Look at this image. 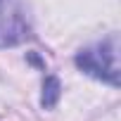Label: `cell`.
<instances>
[{
    "label": "cell",
    "instance_id": "6da1fadb",
    "mask_svg": "<svg viewBox=\"0 0 121 121\" xmlns=\"http://www.w3.org/2000/svg\"><path fill=\"white\" fill-rule=\"evenodd\" d=\"M76 64L86 74L107 81L112 86H119V52H116V38L102 40L93 48H86L76 55Z\"/></svg>",
    "mask_w": 121,
    "mask_h": 121
},
{
    "label": "cell",
    "instance_id": "7a4b0ae2",
    "mask_svg": "<svg viewBox=\"0 0 121 121\" xmlns=\"http://www.w3.org/2000/svg\"><path fill=\"white\" fill-rule=\"evenodd\" d=\"M57 100H59V81L55 78V76H48L45 78V86H43V107L45 109H50V107H55L57 104Z\"/></svg>",
    "mask_w": 121,
    "mask_h": 121
},
{
    "label": "cell",
    "instance_id": "3957f363",
    "mask_svg": "<svg viewBox=\"0 0 121 121\" xmlns=\"http://www.w3.org/2000/svg\"><path fill=\"white\" fill-rule=\"evenodd\" d=\"M0 3H3V0H0Z\"/></svg>",
    "mask_w": 121,
    "mask_h": 121
}]
</instances>
